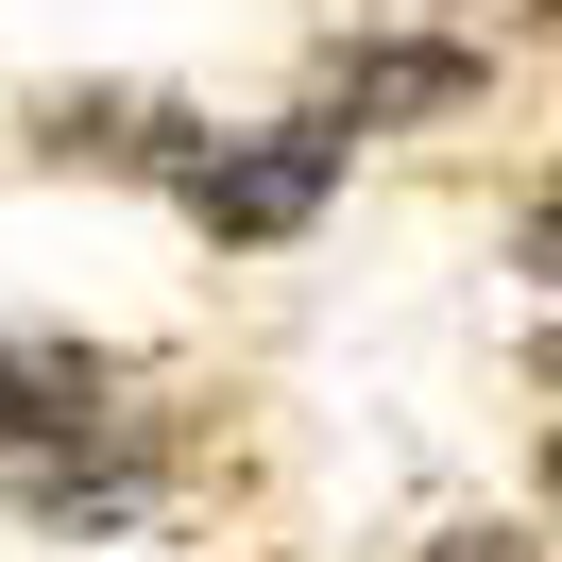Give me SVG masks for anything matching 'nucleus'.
<instances>
[{
  "mask_svg": "<svg viewBox=\"0 0 562 562\" xmlns=\"http://www.w3.org/2000/svg\"><path fill=\"white\" fill-rule=\"evenodd\" d=\"M120 375L86 341H0V477L35 494V512H69L86 477H120Z\"/></svg>",
  "mask_w": 562,
  "mask_h": 562,
  "instance_id": "nucleus-1",
  "label": "nucleus"
},
{
  "mask_svg": "<svg viewBox=\"0 0 562 562\" xmlns=\"http://www.w3.org/2000/svg\"><path fill=\"white\" fill-rule=\"evenodd\" d=\"M171 188H188V222H205V239H290V222L341 188V154H324L307 120H273V137H188Z\"/></svg>",
  "mask_w": 562,
  "mask_h": 562,
  "instance_id": "nucleus-2",
  "label": "nucleus"
},
{
  "mask_svg": "<svg viewBox=\"0 0 562 562\" xmlns=\"http://www.w3.org/2000/svg\"><path fill=\"white\" fill-rule=\"evenodd\" d=\"M477 86H494V52H460V35H375V52H341V69H324L307 137L341 154V137H392V120H460Z\"/></svg>",
  "mask_w": 562,
  "mask_h": 562,
  "instance_id": "nucleus-3",
  "label": "nucleus"
},
{
  "mask_svg": "<svg viewBox=\"0 0 562 562\" xmlns=\"http://www.w3.org/2000/svg\"><path fill=\"white\" fill-rule=\"evenodd\" d=\"M426 562H546V546H528V528H443Z\"/></svg>",
  "mask_w": 562,
  "mask_h": 562,
  "instance_id": "nucleus-4",
  "label": "nucleus"
}]
</instances>
